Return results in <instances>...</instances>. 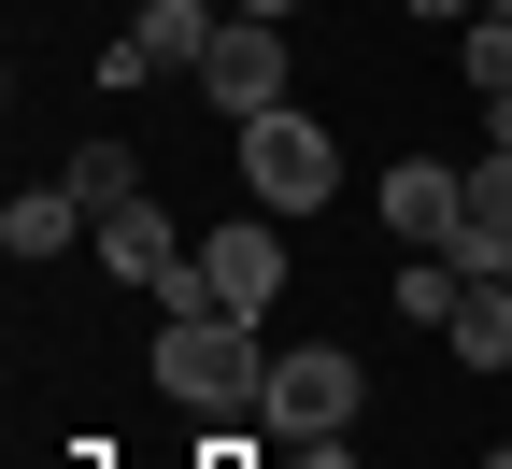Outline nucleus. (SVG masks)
Here are the masks:
<instances>
[{
    "label": "nucleus",
    "instance_id": "f257e3e1",
    "mask_svg": "<svg viewBox=\"0 0 512 469\" xmlns=\"http://www.w3.org/2000/svg\"><path fill=\"white\" fill-rule=\"evenodd\" d=\"M157 384L185 398V413H242V398L271 384V356H256V327H242V313L200 299V313H171V327H157Z\"/></svg>",
    "mask_w": 512,
    "mask_h": 469
},
{
    "label": "nucleus",
    "instance_id": "f03ea898",
    "mask_svg": "<svg viewBox=\"0 0 512 469\" xmlns=\"http://www.w3.org/2000/svg\"><path fill=\"white\" fill-rule=\"evenodd\" d=\"M242 199L256 214H328L342 199V143L313 114H242Z\"/></svg>",
    "mask_w": 512,
    "mask_h": 469
},
{
    "label": "nucleus",
    "instance_id": "7ed1b4c3",
    "mask_svg": "<svg viewBox=\"0 0 512 469\" xmlns=\"http://www.w3.org/2000/svg\"><path fill=\"white\" fill-rule=\"evenodd\" d=\"M356 398H370V370L342 342H299V356H271V384H256V427H271V441H342Z\"/></svg>",
    "mask_w": 512,
    "mask_h": 469
},
{
    "label": "nucleus",
    "instance_id": "20e7f679",
    "mask_svg": "<svg viewBox=\"0 0 512 469\" xmlns=\"http://www.w3.org/2000/svg\"><path fill=\"white\" fill-rule=\"evenodd\" d=\"M86 242H100V271H114V285H143L157 313H200V242H185L157 199H114Z\"/></svg>",
    "mask_w": 512,
    "mask_h": 469
},
{
    "label": "nucleus",
    "instance_id": "39448f33",
    "mask_svg": "<svg viewBox=\"0 0 512 469\" xmlns=\"http://www.w3.org/2000/svg\"><path fill=\"white\" fill-rule=\"evenodd\" d=\"M214 29H228L214 0H143V29L100 57V86L128 100V86H157V72H200V57H214Z\"/></svg>",
    "mask_w": 512,
    "mask_h": 469
},
{
    "label": "nucleus",
    "instance_id": "423d86ee",
    "mask_svg": "<svg viewBox=\"0 0 512 469\" xmlns=\"http://www.w3.org/2000/svg\"><path fill=\"white\" fill-rule=\"evenodd\" d=\"M200 100L214 114H285V29L271 15H228L214 57H200Z\"/></svg>",
    "mask_w": 512,
    "mask_h": 469
},
{
    "label": "nucleus",
    "instance_id": "0eeeda50",
    "mask_svg": "<svg viewBox=\"0 0 512 469\" xmlns=\"http://www.w3.org/2000/svg\"><path fill=\"white\" fill-rule=\"evenodd\" d=\"M200 299L256 327V313L285 299V228H256V214H242V228H214V242H200Z\"/></svg>",
    "mask_w": 512,
    "mask_h": 469
},
{
    "label": "nucleus",
    "instance_id": "6e6552de",
    "mask_svg": "<svg viewBox=\"0 0 512 469\" xmlns=\"http://www.w3.org/2000/svg\"><path fill=\"white\" fill-rule=\"evenodd\" d=\"M384 228H399V242H427V256H456V228H470V171L399 157V171H384Z\"/></svg>",
    "mask_w": 512,
    "mask_h": 469
},
{
    "label": "nucleus",
    "instance_id": "1a4fd4ad",
    "mask_svg": "<svg viewBox=\"0 0 512 469\" xmlns=\"http://www.w3.org/2000/svg\"><path fill=\"white\" fill-rule=\"evenodd\" d=\"M100 214H86V199L72 185H15V199H0V242H15V256H57V242H86Z\"/></svg>",
    "mask_w": 512,
    "mask_h": 469
},
{
    "label": "nucleus",
    "instance_id": "9d476101",
    "mask_svg": "<svg viewBox=\"0 0 512 469\" xmlns=\"http://www.w3.org/2000/svg\"><path fill=\"white\" fill-rule=\"evenodd\" d=\"M456 356L470 370H512V285H470L456 299Z\"/></svg>",
    "mask_w": 512,
    "mask_h": 469
},
{
    "label": "nucleus",
    "instance_id": "9b49d317",
    "mask_svg": "<svg viewBox=\"0 0 512 469\" xmlns=\"http://www.w3.org/2000/svg\"><path fill=\"white\" fill-rule=\"evenodd\" d=\"M456 72H470V100H512V15H470L456 29Z\"/></svg>",
    "mask_w": 512,
    "mask_h": 469
},
{
    "label": "nucleus",
    "instance_id": "f8f14e48",
    "mask_svg": "<svg viewBox=\"0 0 512 469\" xmlns=\"http://www.w3.org/2000/svg\"><path fill=\"white\" fill-rule=\"evenodd\" d=\"M456 299H470L456 256H413V271H399V313H413V327H456Z\"/></svg>",
    "mask_w": 512,
    "mask_h": 469
},
{
    "label": "nucleus",
    "instance_id": "ddd939ff",
    "mask_svg": "<svg viewBox=\"0 0 512 469\" xmlns=\"http://www.w3.org/2000/svg\"><path fill=\"white\" fill-rule=\"evenodd\" d=\"M57 185H72L86 199V214H114V199H143V171H128V143H86L72 171H57Z\"/></svg>",
    "mask_w": 512,
    "mask_h": 469
},
{
    "label": "nucleus",
    "instance_id": "4468645a",
    "mask_svg": "<svg viewBox=\"0 0 512 469\" xmlns=\"http://www.w3.org/2000/svg\"><path fill=\"white\" fill-rule=\"evenodd\" d=\"M470 228H512V143L470 157Z\"/></svg>",
    "mask_w": 512,
    "mask_h": 469
},
{
    "label": "nucleus",
    "instance_id": "2eb2a0df",
    "mask_svg": "<svg viewBox=\"0 0 512 469\" xmlns=\"http://www.w3.org/2000/svg\"><path fill=\"white\" fill-rule=\"evenodd\" d=\"M456 271L470 285H512V228H456Z\"/></svg>",
    "mask_w": 512,
    "mask_h": 469
},
{
    "label": "nucleus",
    "instance_id": "dca6fc26",
    "mask_svg": "<svg viewBox=\"0 0 512 469\" xmlns=\"http://www.w3.org/2000/svg\"><path fill=\"white\" fill-rule=\"evenodd\" d=\"M399 15H427V29H470V15H484V0H399Z\"/></svg>",
    "mask_w": 512,
    "mask_h": 469
},
{
    "label": "nucleus",
    "instance_id": "f3484780",
    "mask_svg": "<svg viewBox=\"0 0 512 469\" xmlns=\"http://www.w3.org/2000/svg\"><path fill=\"white\" fill-rule=\"evenodd\" d=\"M228 15H271V29H285V15H299V0H228Z\"/></svg>",
    "mask_w": 512,
    "mask_h": 469
},
{
    "label": "nucleus",
    "instance_id": "a211bd4d",
    "mask_svg": "<svg viewBox=\"0 0 512 469\" xmlns=\"http://www.w3.org/2000/svg\"><path fill=\"white\" fill-rule=\"evenodd\" d=\"M200 455H214V469H242V455H256V441H200Z\"/></svg>",
    "mask_w": 512,
    "mask_h": 469
},
{
    "label": "nucleus",
    "instance_id": "6ab92c4d",
    "mask_svg": "<svg viewBox=\"0 0 512 469\" xmlns=\"http://www.w3.org/2000/svg\"><path fill=\"white\" fill-rule=\"evenodd\" d=\"M484 15H512V0H484Z\"/></svg>",
    "mask_w": 512,
    "mask_h": 469
}]
</instances>
